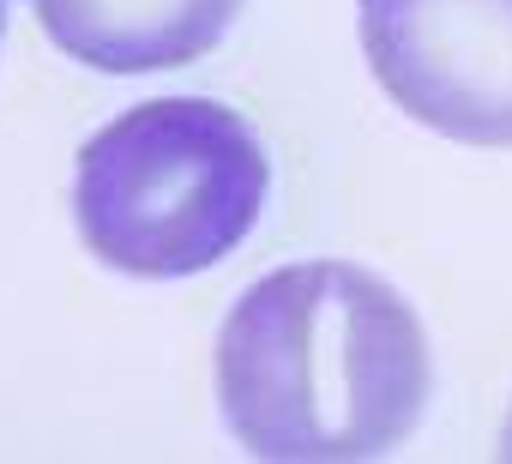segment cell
<instances>
[{
	"mask_svg": "<svg viewBox=\"0 0 512 464\" xmlns=\"http://www.w3.org/2000/svg\"><path fill=\"white\" fill-rule=\"evenodd\" d=\"M380 91L440 139L512 151V0H356Z\"/></svg>",
	"mask_w": 512,
	"mask_h": 464,
	"instance_id": "obj_3",
	"label": "cell"
},
{
	"mask_svg": "<svg viewBox=\"0 0 512 464\" xmlns=\"http://www.w3.org/2000/svg\"><path fill=\"white\" fill-rule=\"evenodd\" d=\"M0 37H7V0H0Z\"/></svg>",
	"mask_w": 512,
	"mask_h": 464,
	"instance_id": "obj_6",
	"label": "cell"
},
{
	"mask_svg": "<svg viewBox=\"0 0 512 464\" xmlns=\"http://www.w3.org/2000/svg\"><path fill=\"white\" fill-rule=\"evenodd\" d=\"M434 392L416 308L356 260H296L247 284L217 332V410L247 458H392Z\"/></svg>",
	"mask_w": 512,
	"mask_h": 464,
	"instance_id": "obj_1",
	"label": "cell"
},
{
	"mask_svg": "<svg viewBox=\"0 0 512 464\" xmlns=\"http://www.w3.org/2000/svg\"><path fill=\"white\" fill-rule=\"evenodd\" d=\"M49 43L91 73H169L205 61L247 0H31Z\"/></svg>",
	"mask_w": 512,
	"mask_h": 464,
	"instance_id": "obj_4",
	"label": "cell"
},
{
	"mask_svg": "<svg viewBox=\"0 0 512 464\" xmlns=\"http://www.w3.org/2000/svg\"><path fill=\"white\" fill-rule=\"evenodd\" d=\"M272 199V157L211 97H151L97 127L73 169L85 248L127 278H193L229 260Z\"/></svg>",
	"mask_w": 512,
	"mask_h": 464,
	"instance_id": "obj_2",
	"label": "cell"
},
{
	"mask_svg": "<svg viewBox=\"0 0 512 464\" xmlns=\"http://www.w3.org/2000/svg\"><path fill=\"white\" fill-rule=\"evenodd\" d=\"M494 452H500V458L512 464V416H506V428H500V446H494Z\"/></svg>",
	"mask_w": 512,
	"mask_h": 464,
	"instance_id": "obj_5",
	"label": "cell"
}]
</instances>
